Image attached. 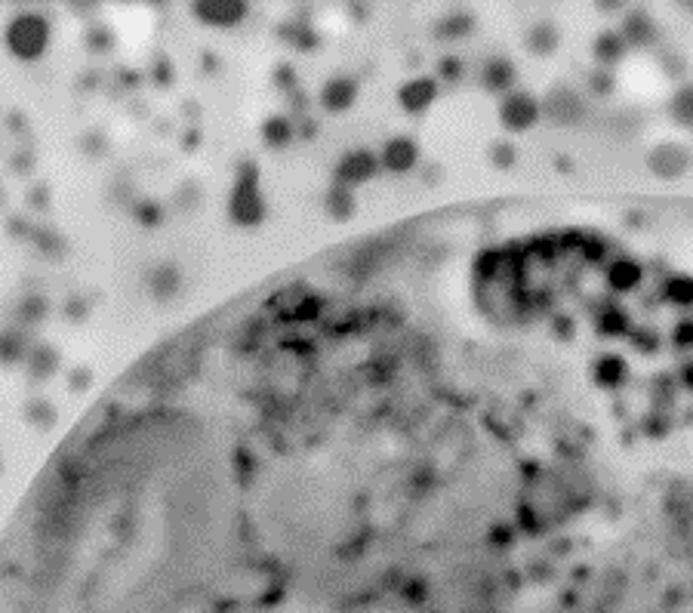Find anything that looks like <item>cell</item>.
Masks as SVG:
<instances>
[{
    "label": "cell",
    "mask_w": 693,
    "mask_h": 613,
    "mask_svg": "<svg viewBox=\"0 0 693 613\" xmlns=\"http://www.w3.org/2000/svg\"><path fill=\"white\" fill-rule=\"evenodd\" d=\"M629 339H632V345L635 349H641V352H647V354H653L656 349L662 345V339L653 334V330H632L629 334Z\"/></svg>",
    "instance_id": "31"
},
{
    "label": "cell",
    "mask_w": 693,
    "mask_h": 613,
    "mask_svg": "<svg viewBox=\"0 0 693 613\" xmlns=\"http://www.w3.org/2000/svg\"><path fill=\"white\" fill-rule=\"evenodd\" d=\"M644 280V269H641L638 260H629V256H619L607 265V284L610 290H619V293H629Z\"/></svg>",
    "instance_id": "16"
},
{
    "label": "cell",
    "mask_w": 693,
    "mask_h": 613,
    "mask_svg": "<svg viewBox=\"0 0 693 613\" xmlns=\"http://www.w3.org/2000/svg\"><path fill=\"white\" fill-rule=\"evenodd\" d=\"M28 419H32L38 428H47V425L56 423V410L50 407L47 401H32L28 404Z\"/></svg>",
    "instance_id": "29"
},
{
    "label": "cell",
    "mask_w": 693,
    "mask_h": 613,
    "mask_svg": "<svg viewBox=\"0 0 693 613\" xmlns=\"http://www.w3.org/2000/svg\"><path fill=\"white\" fill-rule=\"evenodd\" d=\"M662 297L672 302V306H681V308L693 306V278H688V275L666 278V284H662Z\"/></svg>",
    "instance_id": "24"
},
{
    "label": "cell",
    "mask_w": 693,
    "mask_h": 613,
    "mask_svg": "<svg viewBox=\"0 0 693 613\" xmlns=\"http://www.w3.org/2000/svg\"><path fill=\"white\" fill-rule=\"evenodd\" d=\"M619 34H623L625 47L629 50H653L660 43V25L647 10H625L623 22H619Z\"/></svg>",
    "instance_id": "6"
},
{
    "label": "cell",
    "mask_w": 693,
    "mask_h": 613,
    "mask_svg": "<svg viewBox=\"0 0 693 613\" xmlns=\"http://www.w3.org/2000/svg\"><path fill=\"white\" fill-rule=\"evenodd\" d=\"M324 206H327V213L336 219V223H345V219L355 216V191L345 188V186H339V182H333V186L327 188Z\"/></svg>",
    "instance_id": "20"
},
{
    "label": "cell",
    "mask_w": 693,
    "mask_h": 613,
    "mask_svg": "<svg viewBox=\"0 0 693 613\" xmlns=\"http://www.w3.org/2000/svg\"><path fill=\"white\" fill-rule=\"evenodd\" d=\"M660 71L666 78L681 80L684 84V75H688V59H684L681 53H675V50H662L660 53Z\"/></svg>",
    "instance_id": "28"
},
{
    "label": "cell",
    "mask_w": 693,
    "mask_h": 613,
    "mask_svg": "<svg viewBox=\"0 0 693 613\" xmlns=\"http://www.w3.org/2000/svg\"><path fill=\"white\" fill-rule=\"evenodd\" d=\"M681 386L693 391V361H688V364L681 367Z\"/></svg>",
    "instance_id": "35"
},
{
    "label": "cell",
    "mask_w": 693,
    "mask_h": 613,
    "mask_svg": "<svg viewBox=\"0 0 693 613\" xmlns=\"http://www.w3.org/2000/svg\"><path fill=\"white\" fill-rule=\"evenodd\" d=\"M358 99V80L355 78H330L327 84L321 87V105L327 108L330 114H342L355 105Z\"/></svg>",
    "instance_id": "12"
},
{
    "label": "cell",
    "mask_w": 693,
    "mask_h": 613,
    "mask_svg": "<svg viewBox=\"0 0 693 613\" xmlns=\"http://www.w3.org/2000/svg\"><path fill=\"white\" fill-rule=\"evenodd\" d=\"M43 315H47V302H43L41 297H28L25 302H22V317H25L28 324L43 321Z\"/></svg>",
    "instance_id": "32"
},
{
    "label": "cell",
    "mask_w": 693,
    "mask_h": 613,
    "mask_svg": "<svg viewBox=\"0 0 693 613\" xmlns=\"http://www.w3.org/2000/svg\"><path fill=\"white\" fill-rule=\"evenodd\" d=\"M50 47V22L38 13H19L6 25V50L22 62H34Z\"/></svg>",
    "instance_id": "2"
},
{
    "label": "cell",
    "mask_w": 693,
    "mask_h": 613,
    "mask_svg": "<svg viewBox=\"0 0 693 613\" xmlns=\"http://www.w3.org/2000/svg\"><path fill=\"white\" fill-rule=\"evenodd\" d=\"M90 43H93V50H108L112 47V32H108V28H93Z\"/></svg>",
    "instance_id": "34"
},
{
    "label": "cell",
    "mask_w": 693,
    "mask_h": 613,
    "mask_svg": "<svg viewBox=\"0 0 693 613\" xmlns=\"http://www.w3.org/2000/svg\"><path fill=\"white\" fill-rule=\"evenodd\" d=\"M195 16L204 22V25H213V28H234L238 22H244L250 6L244 0H197L195 6Z\"/></svg>",
    "instance_id": "8"
},
{
    "label": "cell",
    "mask_w": 693,
    "mask_h": 613,
    "mask_svg": "<svg viewBox=\"0 0 693 613\" xmlns=\"http://www.w3.org/2000/svg\"><path fill=\"white\" fill-rule=\"evenodd\" d=\"M228 219L241 228H256L265 219V197L260 188V169L244 164L228 195Z\"/></svg>",
    "instance_id": "1"
},
{
    "label": "cell",
    "mask_w": 693,
    "mask_h": 613,
    "mask_svg": "<svg viewBox=\"0 0 693 613\" xmlns=\"http://www.w3.org/2000/svg\"><path fill=\"white\" fill-rule=\"evenodd\" d=\"M666 112L672 117L675 127L693 130V80H684V84L675 87V93L669 96Z\"/></svg>",
    "instance_id": "18"
},
{
    "label": "cell",
    "mask_w": 693,
    "mask_h": 613,
    "mask_svg": "<svg viewBox=\"0 0 693 613\" xmlns=\"http://www.w3.org/2000/svg\"><path fill=\"white\" fill-rule=\"evenodd\" d=\"M625 53H629V47H625L619 28H604V32L595 34V41H592V62H595V69L616 71V65L623 62Z\"/></svg>",
    "instance_id": "11"
},
{
    "label": "cell",
    "mask_w": 693,
    "mask_h": 613,
    "mask_svg": "<svg viewBox=\"0 0 693 613\" xmlns=\"http://www.w3.org/2000/svg\"><path fill=\"white\" fill-rule=\"evenodd\" d=\"M87 386H90V373H87V371H80V373L71 376V389H87Z\"/></svg>",
    "instance_id": "36"
},
{
    "label": "cell",
    "mask_w": 693,
    "mask_h": 613,
    "mask_svg": "<svg viewBox=\"0 0 693 613\" xmlns=\"http://www.w3.org/2000/svg\"><path fill=\"white\" fill-rule=\"evenodd\" d=\"M515 80H518V69L508 56H490L481 69V84L488 93H503L508 96L515 90Z\"/></svg>",
    "instance_id": "13"
},
{
    "label": "cell",
    "mask_w": 693,
    "mask_h": 613,
    "mask_svg": "<svg viewBox=\"0 0 693 613\" xmlns=\"http://www.w3.org/2000/svg\"><path fill=\"white\" fill-rule=\"evenodd\" d=\"M293 124L287 121L284 114H275V117H269V121L262 124V139H265V145L269 149H284V145H290L293 142Z\"/></svg>",
    "instance_id": "23"
},
{
    "label": "cell",
    "mask_w": 693,
    "mask_h": 613,
    "mask_svg": "<svg viewBox=\"0 0 693 613\" xmlns=\"http://www.w3.org/2000/svg\"><path fill=\"white\" fill-rule=\"evenodd\" d=\"M379 164L388 173H410L419 164V145L410 136H392L379 151Z\"/></svg>",
    "instance_id": "10"
},
{
    "label": "cell",
    "mask_w": 693,
    "mask_h": 613,
    "mask_svg": "<svg viewBox=\"0 0 693 613\" xmlns=\"http://www.w3.org/2000/svg\"><path fill=\"white\" fill-rule=\"evenodd\" d=\"M182 290V271L176 265H154L151 275H149V293L154 302H169L176 293Z\"/></svg>",
    "instance_id": "15"
},
{
    "label": "cell",
    "mask_w": 693,
    "mask_h": 613,
    "mask_svg": "<svg viewBox=\"0 0 693 613\" xmlns=\"http://www.w3.org/2000/svg\"><path fill=\"white\" fill-rule=\"evenodd\" d=\"M434 99H438V80L434 78H410L407 84H401V90H397V105L407 114L429 112Z\"/></svg>",
    "instance_id": "9"
},
{
    "label": "cell",
    "mask_w": 693,
    "mask_h": 613,
    "mask_svg": "<svg viewBox=\"0 0 693 613\" xmlns=\"http://www.w3.org/2000/svg\"><path fill=\"white\" fill-rule=\"evenodd\" d=\"M471 28H475V16L471 13H447L444 19L434 25V38L438 41H462L466 34H471Z\"/></svg>",
    "instance_id": "19"
},
{
    "label": "cell",
    "mask_w": 693,
    "mask_h": 613,
    "mask_svg": "<svg viewBox=\"0 0 693 613\" xmlns=\"http://www.w3.org/2000/svg\"><path fill=\"white\" fill-rule=\"evenodd\" d=\"M28 358V343L19 330H0V361L4 364H16V361Z\"/></svg>",
    "instance_id": "25"
},
{
    "label": "cell",
    "mask_w": 693,
    "mask_h": 613,
    "mask_svg": "<svg viewBox=\"0 0 693 613\" xmlns=\"http://www.w3.org/2000/svg\"><path fill=\"white\" fill-rule=\"evenodd\" d=\"M669 339H672V345H675V349H681V352L693 349V317H684V321H678Z\"/></svg>",
    "instance_id": "30"
},
{
    "label": "cell",
    "mask_w": 693,
    "mask_h": 613,
    "mask_svg": "<svg viewBox=\"0 0 693 613\" xmlns=\"http://www.w3.org/2000/svg\"><path fill=\"white\" fill-rule=\"evenodd\" d=\"M598 334L601 336H610V339H616V336H629V330H632V321H629V315L623 312L619 306H604L601 312H598Z\"/></svg>",
    "instance_id": "21"
},
{
    "label": "cell",
    "mask_w": 693,
    "mask_h": 613,
    "mask_svg": "<svg viewBox=\"0 0 693 613\" xmlns=\"http://www.w3.org/2000/svg\"><path fill=\"white\" fill-rule=\"evenodd\" d=\"M690 164H693V154L688 145H681V142H660L647 151V169L662 182L681 179V176L690 169Z\"/></svg>",
    "instance_id": "5"
},
{
    "label": "cell",
    "mask_w": 693,
    "mask_h": 613,
    "mask_svg": "<svg viewBox=\"0 0 693 613\" xmlns=\"http://www.w3.org/2000/svg\"><path fill=\"white\" fill-rule=\"evenodd\" d=\"M592 380L598 382L601 389H619L625 380H629V364H625L619 354L607 352L592 364Z\"/></svg>",
    "instance_id": "17"
},
{
    "label": "cell",
    "mask_w": 693,
    "mask_h": 613,
    "mask_svg": "<svg viewBox=\"0 0 693 613\" xmlns=\"http://www.w3.org/2000/svg\"><path fill=\"white\" fill-rule=\"evenodd\" d=\"M438 75L447 80V84H456V80L462 78V62L456 56H447V59H441V65H438Z\"/></svg>",
    "instance_id": "33"
},
{
    "label": "cell",
    "mask_w": 693,
    "mask_h": 613,
    "mask_svg": "<svg viewBox=\"0 0 693 613\" xmlns=\"http://www.w3.org/2000/svg\"><path fill=\"white\" fill-rule=\"evenodd\" d=\"M586 90L595 96V99H607V96L616 93V71L607 69H592L586 75Z\"/></svg>",
    "instance_id": "26"
},
{
    "label": "cell",
    "mask_w": 693,
    "mask_h": 613,
    "mask_svg": "<svg viewBox=\"0 0 693 613\" xmlns=\"http://www.w3.org/2000/svg\"><path fill=\"white\" fill-rule=\"evenodd\" d=\"M488 158L497 169H512L518 164V149H515V142H508V139H497V142L490 145Z\"/></svg>",
    "instance_id": "27"
},
{
    "label": "cell",
    "mask_w": 693,
    "mask_h": 613,
    "mask_svg": "<svg viewBox=\"0 0 693 613\" xmlns=\"http://www.w3.org/2000/svg\"><path fill=\"white\" fill-rule=\"evenodd\" d=\"M524 47H527V53H533L540 59L552 56L558 47H561V28H558L552 19L533 22V25L527 28V34H524Z\"/></svg>",
    "instance_id": "14"
},
{
    "label": "cell",
    "mask_w": 693,
    "mask_h": 613,
    "mask_svg": "<svg viewBox=\"0 0 693 613\" xmlns=\"http://www.w3.org/2000/svg\"><path fill=\"white\" fill-rule=\"evenodd\" d=\"M25 361H28V373H32L38 382L50 380V376L59 371V352L50 349V345H38V349H32Z\"/></svg>",
    "instance_id": "22"
},
{
    "label": "cell",
    "mask_w": 693,
    "mask_h": 613,
    "mask_svg": "<svg viewBox=\"0 0 693 613\" xmlns=\"http://www.w3.org/2000/svg\"><path fill=\"white\" fill-rule=\"evenodd\" d=\"M543 121V102L527 90H512L499 102V124L508 133H527Z\"/></svg>",
    "instance_id": "4"
},
{
    "label": "cell",
    "mask_w": 693,
    "mask_h": 613,
    "mask_svg": "<svg viewBox=\"0 0 693 613\" xmlns=\"http://www.w3.org/2000/svg\"><path fill=\"white\" fill-rule=\"evenodd\" d=\"M540 102H543V117L552 124V127L570 130V127H579V124L588 117L586 96H582L577 87L564 84V80L552 84Z\"/></svg>",
    "instance_id": "3"
},
{
    "label": "cell",
    "mask_w": 693,
    "mask_h": 613,
    "mask_svg": "<svg viewBox=\"0 0 693 613\" xmlns=\"http://www.w3.org/2000/svg\"><path fill=\"white\" fill-rule=\"evenodd\" d=\"M376 169H379V154H373L370 149H355L349 154H342L336 164V182L345 188L364 186L367 179H373Z\"/></svg>",
    "instance_id": "7"
}]
</instances>
